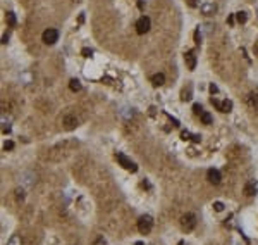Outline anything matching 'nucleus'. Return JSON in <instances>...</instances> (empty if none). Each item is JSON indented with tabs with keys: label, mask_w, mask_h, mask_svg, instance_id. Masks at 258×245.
I'll use <instances>...</instances> for the list:
<instances>
[{
	"label": "nucleus",
	"mask_w": 258,
	"mask_h": 245,
	"mask_svg": "<svg viewBox=\"0 0 258 245\" xmlns=\"http://www.w3.org/2000/svg\"><path fill=\"white\" fill-rule=\"evenodd\" d=\"M184 60H186V66H188L191 71L196 67V55H195L193 50H188V52L184 54Z\"/></svg>",
	"instance_id": "1a4fd4ad"
},
{
	"label": "nucleus",
	"mask_w": 258,
	"mask_h": 245,
	"mask_svg": "<svg viewBox=\"0 0 258 245\" xmlns=\"http://www.w3.org/2000/svg\"><path fill=\"white\" fill-rule=\"evenodd\" d=\"M151 83H153V86H160L165 83V76L162 74V73H159V74H153L151 76Z\"/></svg>",
	"instance_id": "f8f14e48"
},
{
	"label": "nucleus",
	"mask_w": 258,
	"mask_h": 245,
	"mask_svg": "<svg viewBox=\"0 0 258 245\" xmlns=\"http://www.w3.org/2000/svg\"><path fill=\"white\" fill-rule=\"evenodd\" d=\"M253 52H255V54H256V55H258V40H256V41H255V47H253Z\"/></svg>",
	"instance_id": "72a5a7b5"
},
{
	"label": "nucleus",
	"mask_w": 258,
	"mask_h": 245,
	"mask_svg": "<svg viewBox=\"0 0 258 245\" xmlns=\"http://www.w3.org/2000/svg\"><path fill=\"white\" fill-rule=\"evenodd\" d=\"M16 195H17L19 200H22V199H24V190H22V188H17V190H16Z\"/></svg>",
	"instance_id": "b1692460"
},
{
	"label": "nucleus",
	"mask_w": 258,
	"mask_h": 245,
	"mask_svg": "<svg viewBox=\"0 0 258 245\" xmlns=\"http://www.w3.org/2000/svg\"><path fill=\"white\" fill-rule=\"evenodd\" d=\"M181 138H182V140H191V133H189V131H182V133H181Z\"/></svg>",
	"instance_id": "a878e982"
},
{
	"label": "nucleus",
	"mask_w": 258,
	"mask_h": 245,
	"mask_svg": "<svg viewBox=\"0 0 258 245\" xmlns=\"http://www.w3.org/2000/svg\"><path fill=\"white\" fill-rule=\"evenodd\" d=\"M214 209H215V211H219V212L224 211V204H222V202H215V204H214Z\"/></svg>",
	"instance_id": "393cba45"
},
{
	"label": "nucleus",
	"mask_w": 258,
	"mask_h": 245,
	"mask_svg": "<svg viewBox=\"0 0 258 245\" xmlns=\"http://www.w3.org/2000/svg\"><path fill=\"white\" fill-rule=\"evenodd\" d=\"M150 26H151L150 17H146V16H141V17L138 19V22H136V33H138V35L148 33V31H150Z\"/></svg>",
	"instance_id": "20e7f679"
},
{
	"label": "nucleus",
	"mask_w": 258,
	"mask_h": 245,
	"mask_svg": "<svg viewBox=\"0 0 258 245\" xmlns=\"http://www.w3.org/2000/svg\"><path fill=\"white\" fill-rule=\"evenodd\" d=\"M195 41L196 43H201V31H200V28L195 31Z\"/></svg>",
	"instance_id": "4be33fe9"
},
{
	"label": "nucleus",
	"mask_w": 258,
	"mask_h": 245,
	"mask_svg": "<svg viewBox=\"0 0 258 245\" xmlns=\"http://www.w3.org/2000/svg\"><path fill=\"white\" fill-rule=\"evenodd\" d=\"M41 40H43V43H47V45H53L57 40H59V31L53 30V28H48V30L43 31Z\"/></svg>",
	"instance_id": "7ed1b4c3"
},
{
	"label": "nucleus",
	"mask_w": 258,
	"mask_h": 245,
	"mask_svg": "<svg viewBox=\"0 0 258 245\" xmlns=\"http://www.w3.org/2000/svg\"><path fill=\"white\" fill-rule=\"evenodd\" d=\"M12 149H14V142L9 140V142H5L4 143V150H12Z\"/></svg>",
	"instance_id": "5701e85b"
},
{
	"label": "nucleus",
	"mask_w": 258,
	"mask_h": 245,
	"mask_svg": "<svg viewBox=\"0 0 258 245\" xmlns=\"http://www.w3.org/2000/svg\"><path fill=\"white\" fill-rule=\"evenodd\" d=\"M81 54H83V57H91L93 55V50H91V48H83Z\"/></svg>",
	"instance_id": "aec40b11"
},
{
	"label": "nucleus",
	"mask_w": 258,
	"mask_h": 245,
	"mask_svg": "<svg viewBox=\"0 0 258 245\" xmlns=\"http://www.w3.org/2000/svg\"><path fill=\"white\" fill-rule=\"evenodd\" d=\"M222 112H231L232 111V102L231 100H224L222 102V109H220Z\"/></svg>",
	"instance_id": "f3484780"
},
{
	"label": "nucleus",
	"mask_w": 258,
	"mask_h": 245,
	"mask_svg": "<svg viewBox=\"0 0 258 245\" xmlns=\"http://www.w3.org/2000/svg\"><path fill=\"white\" fill-rule=\"evenodd\" d=\"M117 161L121 162V166L124 167V169L133 171V173H136V171H138V166H136V164H134L131 159H127V157H126L124 154H117Z\"/></svg>",
	"instance_id": "423d86ee"
},
{
	"label": "nucleus",
	"mask_w": 258,
	"mask_h": 245,
	"mask_svg": "<svg viewBox=\"0 0 258 245\" xmlns=\"http://www.w3.org/2000/svg\"><path fill=\"white\" fill-rule=\"evenodd\" d=\"M95 245H105V240H103V238H98V240L95 242Z\"/></svg>",
	"instance_id": "7c9ffc66"
},
{
	"label": "nucleus",
	"mask_w": 258,
	"mask_h": 245,
	"mask_svg": "<svg viewBox=\"0 0 258 245\" xmlns=\"http://www.w3.org/2000/svg\"><path fill=\"white\" fill-rule=\"evenodd\" d=\"M188 4H189V7H196L198 2H196V0H188Z\"/></svg>",
	"instance_id": "c756f323"
},
{
	"label": "nucleus",
	"mask_w": 258,
	"mask_h": 245,
	"mask_svg": "<svg viewBox=\"0 0 258 245\" xmlns=\"http://www.w3.org/2000/svg\"><path fill=\"white\" fill-rule=\"evenodd\" d=\"M200 11H201V14H205V16H212V14H215V11H217V5H215L214 2H206V4H203L201 7H200Z\"/></svg>",
	"instance_id": "9d476101"
},
{
	"label": "nucleus",
	"mask_w": 258,
	"mask_h": 245,
	"mask_svg": "<svg viewBox=\"0 0 258 245\" xmlns=\"http://www.w3.org/2000/svg\"><path fill=\"white\" fill-rule=\"evenodd\" d=\"M182 100H191V90H184L182 92Z\"/></svg>",
	"instance_id": "412c9836"
},
{
	"label": "nucleus",
	"mask_w": 258,
	"mask_h": 245,
	"mask_svg": "<svg viewBox=\"0 0 258 245\" xmlns=\"http://www.w3.org/2000/svg\"><path fill=\"white\" fill-rule=\"evenodd\" d=\"M236 21L239 22V24H244V22L248 21V14H246L244 11H239V12L236 14Z\"/></svg>",
	"instance_id": "4468645a"
},
{
	"label": "nucleus",
	"mask_w": 258,
	"mask_h": 245,
	"mask_svg": "<svg viewBox=\"0 0 258 245\" xmlns=\"http://www.w3.org/2000/svg\"><path fill=\"white\" fill-rule=\"evenodd\" d=\"M77 124H79V122H77V118L74 114H67V116L62 118V126H64V130H67V131H72Z\"/></svg>",
	"instance_id": "39448f33"
},
{
	"label": "nucleus",
	"mask_w": 258,
	"mask_h": 245,
	"mask_svg": "<svg viewBox=\"0 0 258 245\" xmlns=\"http://www.w3.org/2000/svg\"><path fill=\"white\" fill-rule=\"evenodd\" d=\"M255 193H256V185H255L253 181H248L246 185H244V195H246V197H253Z\"/></svg>",
	"instance_id": "9b49d317"
},
{
	"label": "nucleus",
	"mask_w": 258,
	"mask_h": 245,
	"mask_svg": "<svg viewBox=\"0 0 258 245\" xmlns=\"http://www.w3.org/2000/svg\"><path fill=\"white\" fill-rule=\"evenodd\" d=\"M193 112H195L196 116H201L203 114V107L200 104H195V105H193Z\"/></svg>",
	"instance_id": "6ab92c4d"
},
{
	"label": "nucleus",
	"mask_w": 258,
	"mask_h": 245,
	"mask_svg": "<svg viewBox=\"0 0 258 245\" xmlns=\"http://www.w3.org/2000/svg\"><path fill=\"white\" fill-rule=\"evenodd\" d=\"M151 228H153V219L150 218V216H141L140 219H138V230H140V233L146 235L151 231Z\"/></svg>",
	"instance_id": "f257e3e1"
},
{
	"label": "nucleus",
	"mask_w": 258,
	"mask_h": 245,
	"mask_svg": "<svg viewBox=\"0 0 258 245\" xmlns=\"http://www.w3.org/2000/svg\"><path fill=\"white\" fill-rule=\"evenodd\" d=\"M244 102H246V105L251 109V111L258 112V93L250 92V93L246 95V98H244Z\"/></svg>",
	"instance_id": "0eeeda50"
},
{
	"label": "nucleus",
	"mask_w": 258,
	"mask_h": 245,
	"mask_svg": "<svg viewBox=\"0 0 258 245\" xmlns=\"http://www.w3.org/2000/svg\"><path fill=\"white\" fill-rule=\"evenodd\" d=\"M7 41H9V35H4V36H2V43H7Z\"/></svg>",
	"instance_id": "473e14b6"
},
{
	"label": "nucleus",
	"mask_w": 258,
	"mask_h": 245,
	"mask_svg": "<svg viewBox=\"0 0 258 245\" xmlns=\"http://www.w3.org/2000/svg\"><path fill=\"white\" fill-rule=\"evenodd\" d=\"M134 245H143V243H141V242H136V243H134Z\"/></svg>",
	"instance_id": "f704fd0d"
},
{
	"label": "nucleus",
	"mask_w": 258,
	"mask_h": 245,
	"mask_svg": "<svg viewBox=\"0 0 258 245\" xmlns=\"http://www.w3.org/2000/svg\"><path fill=\"white\" fill-rule=\"evenodd\" d=\"M210 92H212V93H217V92H219V88H217L215 85H210Z\"/></svg>",
	"instance_id": "2f4dec72"
},
{
	"label": "nucleus",
	"mask_w": 258,
	"mask_h": 245,
	"mask_svg": "<svg viewBox=\"0 0 258 245\" xmlns=\"http://www.w3.org/2000/svg\"><path fill=\"white\" fill-rule=\"evenodd\" d=\"M212 104H214V105H215V107H217V109H219V111H220V109H222V102H219V100H217V98H212Z\"/></svg>",
	"instance_id": "bb28decb"
},
{
	"label": "nucleus",
	"mask_w": 258,
	"mask_h": 245,
	"mask_svg": "<svg viewBox=\"0 0 258 245\" xmlns=\"http://www.w3.org/2000/svg\"><path fill=\"white\" fill-rule=\"evenodd\" d=\"M21 243H22V240H21L19 235H12V237L9 238V242H7V245H21Z\"/></svg>",
	"instance_id": "2eb2a0df"
},
{
	"label": "nucleus",
	"mask_w": 258,
	"mask_h": 245,
	"mask_svg": "<svg viewBox=\"0 0 258 245\" xmlns=\"http://www.w3.org/2000/svg\"><path fill=\"white\" fill-rule=\"evenodd\" d=\"M200 118H201V122H205V124H212V116L208 114V112H203Z\"/></svg>",
	"instance_id": "a211bd4d"
},
{
	"label": "nucleus",
	"mask_w": 258,
	"mask_h": 245,
	"mask_svg": "<svg viewBox=\"0 0 258 245\" xmlns=\"http://www.w3.org/2000/svg\"><path fill=\"white\" fill-rule=\"evenodd\" d=\"M7 22H9V26H16L17 24V19H16L14 12H11V11L7 12Z\"/></svg>",
	"instance_id": "dca6fc26"
},
{
	"label": "nucleus",
	"mask_w": 258,
	"mask_h": 245,
	"mask_svg": "<svg viewBox=\"0 0 258 245\" xmlns=\"http://www.w3.org/2000/svg\"><path fill=\"white\" fill-rule=\"evenodd\" d=\"M234 21H236V16H229V17H227V22L231 24V26L234 24Z\"/></svg>",
	"instance_id": "c85d7f7f"
},
{
	"label": "nucleus",
	"mask_w": 258,
	"mask_h": 245,
	"mask_svg": "<svg viewBox=\"0 0 258 245\" xmlns=\"http://www.w3.org/2000/svg\"><path fill=\"white\" fill-rule=\"evenodd\" d=\"M196 226V216L191 214V212H188V214H184L182 218H181V228L184 231H191L195 230Z\"/></svg>",
	"instance_id": "f03ea898"
},
{
	"label": "nucleus",
	"mask_w": 258,
	"mask_h": 245,
	"mask_svg": "<svg viewBox=\"0 0 258 245\" xmlns=\"http://www.w3.org/2000/svg\"><path fill=\"white\" fill-rule=\"evenodd\" d=\"M206 178H208V181H210L212 185H219L220 180H222V175H220V171H217V169H208Z\"/></svg>",
	"instance_id": "6e6552de"
},
{
	"label": "nucleus",
	"mask_w": 258,
	"mask_h": 245,
	"mask_svg": "<svg viewBox=\"0 0 258 245\" xmlns=\"http://www.w3.org/2000/svg\"><path fill=\"white\" fill-rule=\"evenodd\" d=\"M69 88L72 90V92H79V90H81V81H79V79H71L69 81Z\"/></svg>",
	"instance_id": "ddd939ff"
},
{
	"label": "nucleus",
	"mask_w": 258,
	"mask_h": 245,
	"mask_svg": "<svg viewBox=\"0 0 258 245\" xmlns=\"http://www.w3.org/2000/svg\"><path fill=\"white\" fill-rule=\"evenodd\" d=\"M191 140L195 142V143H198V142H201V137H200V135H191Z\"/></svg>",
	"instance_id": "cd10ccee"
}]
</instances>
